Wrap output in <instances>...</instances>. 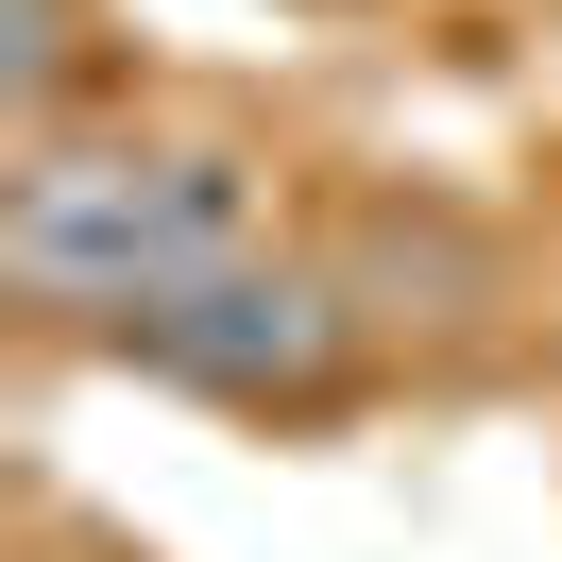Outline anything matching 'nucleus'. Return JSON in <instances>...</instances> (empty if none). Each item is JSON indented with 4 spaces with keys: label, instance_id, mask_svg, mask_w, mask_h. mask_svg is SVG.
<instances>
[{
    "label": "nucleus",
    "instance_id": "obj_3",
    "mask_svg": "<svg viewBox=\"0 0 562 562\" xmlns=\"http://www.w3.org/2000/svg\"><path fill=\"white\" fill-rule=\"evenodd\" d=\"M69 103H86V0H0V120L69 137Z\"/></svg>",
    "mask_w": 562,
    "mask_h": 562
},
{
    "label": "nucleus",
    "instance_id": "obj_1",
    "mask_svg": "<svg viewBox=\"0 0 562 562\" xmlns=\"http://www.w3.org/2000/svg\"><path fill=\"white\" fill-rule=\"evenodd\" d=\"M273 256V154L188 137V120H137V137H18V188H0V290L69 341L171 307L188 273H239Z\"/></svg>",
    "mask_w": 562,
    "mask_h": 562
},
{
    "label": "nucleus",
    "instance_id": "obj_2",
    "mask_svg": "<svg viewBox=\"0 0 562 562\" xmlns=\"http://www.w3.org/2000/svg\"><path fill=\"white\" fill-rule=\"evenodd\" d=\"M358 290L324 273V256H239V273H188L171 307H137V324H103V358L120 375H154V392H188V409H341L358 392Z\"/></svg>",
    "mask_w": 562,
    "mask_h": 562
}]
</instances>
